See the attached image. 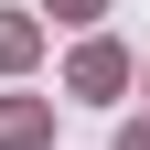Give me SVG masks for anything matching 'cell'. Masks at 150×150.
I'll list each match as a JSON object with an SVG mask.
<instances>
[{
	"mask_svg": "<svg viewBox=\"0 0 150 150\" xmlns=\"http://www.w3.org/2000/svg\"><path fill=\"white\" fill-rule=\"evenodd\" d=\"M118 150H150V129H129V139H118Z\"/></svg>",
	"mask_w": 150,
	"mask_h": 150,
	"instance_id": "obj_1",
	"label": "cell"
}]
</instances>
